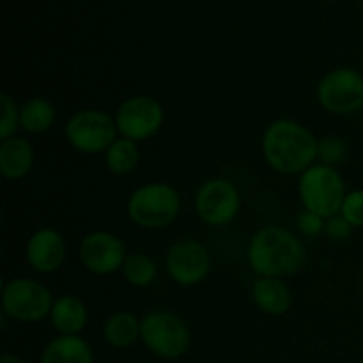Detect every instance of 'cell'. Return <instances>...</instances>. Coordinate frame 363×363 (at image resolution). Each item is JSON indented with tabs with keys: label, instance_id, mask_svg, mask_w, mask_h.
<instances>
[{
	"label": "cell",
	"instance_id": "obj_1",
	"mask_svg": "<svg viewBox=\"0 0 363 363\" xmlns=\"http://www.w3.org/2000/svg\"><path fill=\"white\" fill-rule=\"evenodd\" d=\"M247 259L248 266L257 277L284 279L303 268L307 250L301 240L289 229L266 225L252 236Z\"/></svg>",
	"mask_w": 363,
	"mask_h": 363
},
{
	"label": "cell",
	"instance_id": "obj_2",
	"mask_svg": "<svg viewBox=\"0 0 363 363\" xmlns=\"http://www.w3.org/2000/svg\"><path fill=\"white\" fill-rule=\"evenodd\" d=\"M262 155L277 172L301 176L318 160V138L296 121L279 119L262 135Z\"/></svg>",
	"mask_w": 363,
	"mask_h": 363
},
{
	"label": "cell",
	"instance_id": "obj_3",
	"mask_svg": "<svg viewBox=\"0 0 363 363\" xmlns=\"http://www.w3.org/2000/svg\"><path fill=\"white\" fill-rule=\"evenodd\" d=\"M298 194L305 211L330 218L340 213L347 191L344 177L335 167L314 163L300 176Z\"/></svg>",
	"mask_w": 363,
	"mask_h": 363
},
{
	"label": "cell",
	"instance_id": "obj_4",
	"mask_svg": "<svg viewBox=\"0 0 363 363\" xmlns=\"http://www.w3.org/2000/svg\"><path fill=\"white\" fill-rule=\"evenodd\" d=\"M140 340L158 358L177 360L190 350L191 333L176 312L151 311L140 319Z\"/></svg>",
	"mask_w": 363,
	"mask_h": 363
},
{
	"label": "cell",
	"instance_id": "obj_5",
	"mask_svg": "<svg viewBox=\"0 0 363 363\" xmlns=\"http://www.w3.org/2000/svg\"><path fill=\"white\" fill-rule=\"evenodd\" d=\"M179 194L167 183H147L128 199V216L142 229H165L177 218Z\"/></svg>",
	"mask_w": 363,
	"mask_h": 363
},
{
	"label": "cell",
	"instance_id": "obj_6",
	"mask_svg": "<svg viewBox=\"0 0 363 363\" xmlns=\"http://www.w3.org/2000/svg\"><path fill=\"white\" fill-rule=\"evenodd\" d=\"M67 142L82 155H99L108 151L117 140V124L110 113L96 108L78 110L64 128Z\"/></svg>",
	"mask_w": 363,
	"mask_h": 363
},
{
	"label": "cell",
	"instance_id": "obj_7",
	"mask_svg": "<svg viewBox=\"0 0 363 363\" xmlns=\"http://www.w3.org/2000/svg\"><path fill=\"white\" fill-rule=\"evenodd\" d=\"M53 298L45 284L28 277L9 280L2 289V311L20 323H39L50 318Z\"/></svg>",
	"mask_w": 363,
	"mask_h": 363
},
{
	"label": "cell",
	"instance_id": "obj_8",
	"mask_svg": "<svg viewBox=\"0 0 363 363\" xmlns=\"http://www.w3.org/2000/svg\"><path fill=\"white\" fill-rule=\"evenodd\" d=\"M318 101L326 112L350 116L363 106V74L353 67H337L318 84Z\"/></svg>",
	"mask_w": 363,
	"mask_h": 363
},
{
	"label": "cell",
	"instance_id": "obj_9",
	"mask_svg": "<svg viewBox=\"0 0 363 363\" xmlns=\"http://www.w3.org/2000/svg\"><path fill=\"white\" fill-rule=\"evenodd\" d=\"M240 209V191L229 179L223 177H213L202 183L195 195V211L206 225H229L238 216Z\"/></svg>",
	"mask_w": 363,
	"mask_h": 363
},
{
	"label": "cell",
	"instance_id": "obj_10",
	"mask_svg": "<svg viewBox=\"0 0 363 363\" xmlns=\"http://www.w3.org/2000/svg\"><path fill=\"white\" fill-rule=\"evenodd\" d=\"M113 119L121 137L138 144L158 133L165 113L163 106L151 96H133L121 103Z\"/></svg>",
	"mask_w": 363,
	"mask_h": 363
},
{
	"label": "cell",
	"instance_id": "obj_11",
	"mask_svg": "<svg viewBox=\"0 0 363 363\" xmlns=\"http://www.w3.org/2000/svg\"><path fill=\"white\" fill-rule=\"evenodd\" d=\"M165 268L179 286H197L211 272V254L201 241L184 238L167 250Z\"/></svg>",
	"mask_w": 363,
	"mask_h": 363
},
{
	"label": "cell",
	"instance_id": "obj_12",
	"mask_svg": "<svg viewBox=\"0 0 363 363\" xmlns=\"http://www.w3.org/2000/svg\"><path fill=\"white\" fill-rule=\"evenodd\" d=\"M78 257L87 272L105 277L123 269L128 252L126 245L116 234L106 233V230H94L80 241Z\"/></svg>",
	"mask_w": 363,
	"mask_h": 363
},
{
	"label": "cell",
	"instance_id": "obj_13",
	"mask_svg": "<svg viewBox=\"0 0 363 363\" xmlns=\"http://www.w3.org/2000/svg\"><path fill=\"white\" fill-rule=\"evenodd\" d=\"M27 262L38 273L57 272L66 259V243L60 233L50 227L38 229L27 241Z\"/></svg>",
	"mask_w": 363,
	"mask_h": 363
},
{
	"label": "cell",
	"instance_id": "obj_14",
	"mask_svg": "<svg viewBox=\"0 0 363 363\" xmlns=\"http://www.w3.org/2000/svg\"><path fill=\"white\" fill-rule=\"evenodd\" d=\"M34 165V147L23 137H11L0 144V174L7 181L23 179Z\"/></svg>",
	"mask_w": 363,
	"mask_h": 363
},
{
	"label": "cell",
	"instance_id": "obj_15",
	"mask_svg": "<svg viewBox=\"0 0 363 363\" xmlns=\"http://www.w3.org/2000/svg\"><path fill=\"white\" fill-rule=\"evenodd\" d=\"M89 321L87 305L73 294H62L53 301L50 323L59 335H80Z\"/></svg>",
	"mask_w": 363,
	"mask_h": 363
},
{
	"label": "cell",
	"instance_id": "obj_16",
	"mask_svg": "<svg viewBox=\"0 0 363 363\" xmlns=\"http://www.w3.org/2000/svg\"><path fill=\"white\" fill-rule=\"evenodd\" d=\"M252 298L259 311L268 315H284L291 308V291L282 279L259 277L252 286Z\"/></svg>",
	"mask_w": 363,
	"mask_h": 363
},
{
	"label": "cell",
	"instance_id": "obj_17",
	"mask_svg": "<svg viewBox=\"0 0 363 363\" xmlns=\"http://www.w3.org/2000/svg\"><path fill=\"white\" fill-rule=\"evenodd\" d=\"M39 363H94V354L80 335H59L46 344Z\"/></svg>",
	"mask_w": 363,
	"mask_h": 363
},
{
	"label": "cell",
	"instance_id": "obj_18",
	"mask_svg": "<svg viewBox=\"0 0 363 363\" xmlns=\"http://www.w3.org/2000/svg\"><path fill=\"white\" fill-rule=\"evenodd\" d=\"M103 339L117 350L133 346L140 340V319L131 312H116L103 325Z\"/></svg>",
	"mask_w": 363,
	"mask_h": 363
},
{
	"label": "cell",
	"instance_id": "obj_19",
	"mask_svg": "<svg viewBox=\"0 0 363 363\" xmlns=\"http://www.w3.org/2000/svg\"><path fill=\"white\" fill-rule=\"evenodd\" d=\"M57 108L46 98H32L20 108V126L27 133H45L55 124Z\"/></svg>",
	"mask_w": 363,
	"mask_h": 363
},
{
	"label": "cell",
	"instance_id": "obj_20",
	"mask_svg": "<svg viewBox=\"0 0 363 363\" xmlns=\"http://www.w3.org/2000/svg\"><path fill=\"white\" fill-rule=\"evenodd\" d=\"M138 162H140V149H138L137 142L130 140V138H117L105 152L106 169L116 176H126V174L133 172Z\"/></svg>",
	"mask_w": 363,
	"mask_h": 363
},
{
	"label": "cell",
	"instance_id": "obj_21",
	"mask_svg": "<svg viewBox=\"0 0 363 363\" xmlns=\"http://www.w3.org/2000/svg\"><path fill=\"white\" fill-rule=\"evenodd\" d=\"M123 275L128 280V284L133 287H147L155 282L158 275V268L152 257L142 252H131L128 254L126 261L123 264Z\"/></svg>",
	"mask_w": 363,
	"mask_h": 363
},
{
	"label": "cell",
	"instance_id": "obj_22",
	"mask_svg": "<svg viewBox=\"0 0 363 363\" xmlns=\"http://www.w3.org/2000/svg\"><path fill=\"white\" fill-rule=\"evenodd\" d=\"M347 155L350 149L340 137H323L321 140H318V160L323 165H340L346 162Z\"/></svg>",
	"mask_w": 363,
	"mask_h": 363
},
{
	"label": "cell",
	"instance_id": "obj_23",
	"mask_svg": "<svg viewBox=\"0 0 363 363\" xmlns=\"http://www.w3.org/2000/svg\"><path fill=\"white\" fill-rule=\"evenodd\" d=\"M0 106H2V119H0V140L14 137L20 126V108L16 101L7 92L0 94Z\"/></svg>",
	"mask_w": 363,
	"mask_h": 363
},
{
	"label": "cell",
	"instance_id": "obj_24",
	"mask_svg": "<svg viewBox=\"0 0 363 363\" xmlns=\"http://www.w3.org/2000/svg\"><path fill=\"white\" fill-rule=\"evenodd\" d=\"M340 215L354 227V229H363V190L347 191L344 199Z\"/></svg>",
	"mask_w": 363,
	"mask_h": 363
},
{
	"label": "cell",
	"instance_id": "obj_25",
	"mask_svg": "<svg viewBox=\"0 0 363 363\" xmlns=\"http://www.w3.org/2000/svg\"><path fill=\"white\" fill-rule=\"evenodd\" d=\"M325 225L326 218H323L321 215H315L312 211H303L298 215V229H300V234L305 238H314L325 234Z\"/></svg>",
	"mask_w": 363,
	"mask_h": 363
},
{
	"label": "cell",
	"instance_id": "obj_26",
	"mask_svg": "<svg viewBox=\"0 0 363 363\" xmlns=\"http://www.w3.org/2000/svg\"><path fill=\"white\" fill-rule=\"evenodd\" d=\"M354 227L344 218L342 215H335L326 218V225H325V234L328 240L332 241H346L350 240L351 234H353Z\"/></svg>",
	"mask_w": 363,
	"mask_h": 363
},
{
	"label": "cell",
	"instance_id": "obj_27",
	"mask_svg": "<svg viewBox=\"0 0 363 363\" xmlns=\"http://www.w3.org/2000/svg\"><path fill=\"white\" fill-rule=\"evenodd\" d=\"M0 363H27V362L14 353H4L2 357H0Z\"/></svg>",
	"mask_w": 363,
	"mask_h": 363
},
{
	"label": "cell",
	"instance_id": "obj_28",
	"mask_svg": "<svg viewBox=\"0 0 363 363\" xmlns=\"http://www.w3.org/2000/svg\"><path fill=\"white\" fill-rule=\"evenodd\" d=\"M362 74H363V59H362Z\"/></svg>",
	"mask_w": 363,
	"mask_h": 363
}]
</instances>
